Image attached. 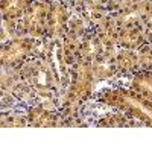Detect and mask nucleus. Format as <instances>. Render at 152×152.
Here are the masks:
<instances>
[{"label": "nucleus", "mask_w": 152, "mask_h": 152, "mask_svg": "<svg viewBox=\"0 0 152 152\" xmlns=\"http://www.w3.org/2000/svg\"><path fill=\"white\" fill-rule=\"evenodd\" d=\"M117 26L123 28H143L152 23V0H138L117 12H111Z\"/></svg>", "instance_id": "obj_5"}, {"label": "nucleus", "mask_w": 152, "mask_h": 152, "mask_svg": "<svg viewBox=\"0 0 152 152\" xmlns=\"http://www.w3.org/2000/svg\"><path fill=\"white\" fill-rule=\"evenodd\" d=\"M116 69L120 75H134L140 72V64H138V55L135 50L129 49H117L116 56Z\"/></svg>", "instance_id": "obj_10"}, {"label": "nucleus", "mask_w": 152, "mask_h": 152, "mask_svg": "<svg viewBox=\"0 0 152 152\" xmlns=\"http://www.w3.org/2000/svg\"><path fill=\"white\" fill-rule=\"evenodd\" d=\"M131 88L152 100V72L140 70L132 75Z\"/></svg>", "instance_id": "obj_12"}, {"label": "nucleus", "mask_w": 152, "mask_h": 152, "mask_svg": "<svg viewBox=\"0 0 152 152\" xmlns=\"http://www.w3.org/2000/svg\"><path fill=\"white\" fill-rule=\"evenodd\" d=\"M143 31H145V37H146V44L152 47V23L145 24Z\"/></svg>", "instance_id": "obj_17"}, {"label": "nucleus", "mask_w": 152, "mask_h": 152, "mask_svg": "<svg viewBox=\"0 0 152 152\" xmlns=\"http://www.w3.org/2000/svg\"><path fill=\"white\" fill-rule=\"evenodd\" d=\"M70 12L69 8L61 3L55 2L50 6L49 17H47V35L52 40L64 38L69 34V21H70Z\"/></svg>", "instance_id": "obj_6"}, {"label": "nucleus", "mask_w": 152, "mask_h": 152, "mask_svg": "<svg viewBox=\"0 0 152 152\" xmlns=\"http://www.w3.org/2000/svg\"><path fill=\"white\" fill-rule=\"evenodd\" d=\"M26 117L29 125L32 126H56L58 122L61 120V116L56 110L47 108L44 105H32L29 107Z\"/></svg>", "instance_id": "obj_7"}, {"label": "nucleus", "mask_w": 152, "mask_h": 152, "mask_svg": "<svg viewBox=\"0 0 152 152\" xmlns=\"http://www.w3.org/2000/svg\"><path fill=\"white\" fill-rule=\"evenodd\" d=\"M97 2L102 3L110 12H117V11L126 8V6L137 3L138 0H97Z\"/></svg>", "instance_id": "obj_16"}, {"label": "nucleus", "mask_w": 152, "mask_h": 152, "mask_svg": "<svg viewBox=\"0 0 152 152\" xmlns=\"http://www.w3.org/2000/svg\"><path fill=\"white\" fill-rule=\"evenodd\" d=\"M32 3L34 0H2V15L5 20H18Z\"/></svg>", "instance_id": "obj_11"}, {"label": "nucleus", "mask_w": 152, "mask_h": 152, "mask_svg": "<svg viewBox=\"0 0 152 152\" xmlns=\"http://www.w3.org/2000/svg\"><path fill=\"white\" fill-rule=\"evenodd\" d=\"M94 73L90 61L81 59L72 67L70 75V82H69V90L64 99L62 105H73L79 107L84 100H87L93 93V85H94Z\"/></svg>", "instance_id": "obj_2"}, {"label": "nucleus", "mask_w": 152, "mask_h": 152, "mask_svg": "<svg viewBox=\"0 0 152 152\" xmlns=\"http://www.w3.org/2000/svg\"><path fill=\"white\" fill-rule=\"evenodd\" d=\"M143 46H146V37L143 28H123L119 31L117 37L119 49H129L137 52Z\"/></svg>", "instance_id": "obj_8"}, {"label": "nucleus", "mask_w": 152, "mask_h": 152, "mask_svg": "<svg viewBox=\"0 0 152 152\" xmlns=\"http://www.w3.org/2000/svg\"><path fill=\"white\" fill-rule=\"evenodd\" d=\"M35 38L18 35L8 40L2 46V64L5 69H15L35 56Z\"/></svg>", "instance_id": "obj_4"}, {"label": "nucleus", "mask_w": 152, "mask_h": 152, "mask_svg": "<svg viewBox=\"0 0 152 152\" xmlns=\"http://www.w3.org/2000/svg\"><path fill=\"white\" fill-rule=\"evenodd\" d=\"M116 52H104L91 61V67L96 79H110L117 73L116 61H114Z\"/></svg>", "instance_id": "obj_9"}, {"label": "nucleus", "mask_w": 152, "mask_h": 152, "mask_svg": "<svg viewBox=\"0 0 152 152\" xmlns=\"http://www.w3.org/2000/svg\"><path fill=\"white\" fill-rule=\"evenodd\" d=\"M97 100L107 107L126 113L131 119L152 126V100L132 88H111L97 96Z\"/></svg>", "instance_id": "obj_1"}, {"label": "nucleus", "mask_w": 152, "mask_h": 152, "mask_svg": "<svg viewBox=\"0 0 152 152\" xmlns=\"http://www.w3.org/2000/svg\"><path fill=\"white\" fill-rule=\"evenodd\" d=\"M26 125H28V117L14 111H3L2 126H26Z\"/></svg>", "instance_id": "obj_14"}, {"label": "nucleus", "mask_w": 152, "mask_h": 152, "mask_svg": "<svg viewBox=\"0 0 152 152\" xmlns=\"http://www.w3.org/2000/svg\"><path fill=\"white\" fill-rule=\"evenodd\" d=\"M52 3L43 0H34L24 15L18 18V35L32 37V38H44L47 35V17Z\"/></svg>", "instance_id": "obj_3"}, {"label": "nucleus", "mask_w": 152, "mask_h": 152, "mask_svg": "<svg viewBox=\"0 0 152 152\" xmlns=\"http://www.w3.org/2000/svg\"><path fill=\"white\" fill-rule=\"evenodd\" d=\"M138 55V64H140V70L152 72V47L151 46H143L140 50H137Z\"/></svg>", "instance_id": "obj_15"}, {"label": "nucleus", "mask_w": 152, "mask_h": 152, "mask_svg": "<svg viewBox=\"0 0 152 152\" xmlns=\"http://www.w3.org/2000/svg\"><path fill=\"white\" fill-rule=\"evenodd\" d=\"M132 122V119L128 116L126 113L117 110V111H113L108 113L107 116L100 117L97 120V126H129Z\"/></svg>", "instance_id": "obj_13"}]
</instances>
